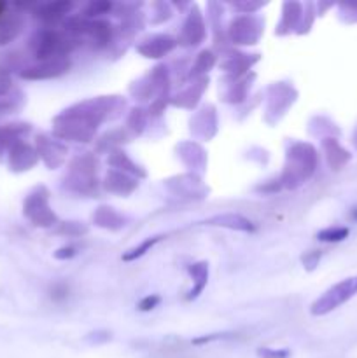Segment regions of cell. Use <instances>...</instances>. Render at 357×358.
Instances as JSON below:
<instances>
[{
	"label": "cell",
	"instance_id": "obj_1",
	"mask_svg": "<svg viewBox=\"0 0 357 358\" xmlns=\"http://www.w3.org/2000/svg\"><path fill=\"white\" fill-rule=\"evenodd\" d=\"M318 164V154L310 143H293L287 150V163L280 177V184L296 189L315 173Z\"/></svg>",
	"mask_w": 357,
	"mask_h": 358
},
{
	"label": "cell",
	"instance_id": "obj_2",
	"mask_svg": "<svg viewBox=\"0 0 357 358\" xmlns=\"http://www.w3.org/2000/svg\"><path fill=\"white\" fill-rule=\"evenodd\" d=\"M77 44L79 41L66 34L65 30L59 31L55 28H48V30L37 31L30 38V51L37 62H46V59L66 58Z\"/></svg>",
	"mask_w": 357,
	"mask_h": 358
},
{
	"label": "cell",
	"instance_id": "obj_3",
	"mask_svg": "<svg viewBox=\"0 0 357 358\" xmlns=\"http://www.w3.org/2000/svg\"><path fill=\"white\" fill-rule=\"evenodd\" d=\"M357 296V276H350V278L342 280L331 289L326 290L317 301H314L310 306V313L314 317H324L331 311L338 310L345 303H349L352 297Z\"/></svg>",
	"mask_w": 357,
	"mask_h": 358
},
{
	"label": "cell",
	"instance_id": "obj_4",
	"mask_svg": "<svg viewBox=\"0 0 357 358\" xmlns=\"http://www.w3.org/2000/svg\"><path fill=\"white\" fill-rule=\"evenodd\" d=\"M23 213L34 226L38 227H51L58 222L55 212L49 206V192L46 187H37L27 196Z\"/></svg>",
	"mask_w": 357,
	"mask_h": 358
},
{
	"label": "cell",
	"instance_id": "obj_5",
	"mask_svg": "<svg viewBox=\"0 0 357 358\" xmlns=\"http://www.w3.org/2000/svg\"><path fill=\"white\" fill-rule=\"evenodd\" d=\"M262 34V21L259 17L252 16V14H245V16L233 20L230 27V37L233 44L251 45L259 41Z\"/></svg>",
	"mask_w": 357,
	"mask_h": 358
},
{
	"label": "cell",
	"instance_id": "obj_6",
	"mask_svg": "<svg viewBox=\"0 0 357 358\" xmlns=\"http://www.w3.org/2000/svg\"><path fill=\"white\" fill-rule=\"evenodd\" d=\"M70 59L69 58H55L46 59V62H37L34 65L21 66L20 77L28 80H38V79H52V77H59L62 73L69 72Z\"/></svg>",
	"mask_w": 357,
	"mask_h": 358
},
{
	"label": "cell",
	"instance_id": "obj_7",
	"mask_svg": "<svg viewBox=\"0 0 357 358\" xmlns=\"http://www.w3.org/2000/svg\"><path fill=\"white\" fill-rule=\"evenodd\" d=\"M38 161L37 149H34L31 145H28L27 142H18L10 147V150L7 152V163H9V168L16 173H21V171H27L30 168H34Z\"/></svg>",
	"mask_w": 357,
	"mask_h": 358
},
{
	"label": "cell",
	"instance_id": "obj_8",
	"mask_svg": "<svg viewBox=\"0 0 357 358\" xmlns=\"http://www.w3.org/2000/svg\"><path fill=\"white\" fill-rule=\"evenodd\" d=\"M175 48H177V41L172 38L170 35H150L136 45V51L146 58L158 59L174 51Z\"/></svg>",
	"mask_w": 357,
	"mask_h": 358
},
{
	"label": "cell",
	"instance_id": "obj_9",
	"mask_svg": "<svg viewBox=\"0 0 357 358\" xmlns=\"http://www.w3.org/2000/svg\"><path fill=\"white\" fill-rule=\"evenodd\" d=\"M206 30H205V23H203V17L200 14V10L192 9L191 14L186 20L184 27H182L181 37L177 38V44L182 45H198L202 44L203 38H205Z\"/></svg>",
	"mask_w": 357,
	"mask_h": 358
},
{
	"label": "cell",
	"instance_id": "obj_10",
	"mask_svg": "<svg viewBox=\"0 0 357 358\" xmlns=\"http://www.w3.org/2000/svg\"><path fill=\"white\" fill-rule=\"evenodd\" d=\"M30 133V126L23 124V122H13V124H4L0 126V161L4 159L10 147L14 143L21 142L23 136Z\"/></svg>",
	"mask_w": 357,
	"mask_h": 358
},
{
	"label": "cell",
	"instance_id": "obj_11",
	"mask_svg": "<svg viewBox=\"0 0 357 358\" xmlns=\"http://www.w3.org/2000/svg\"><path fill=\"white\" fill-rule=\"evenodd\" d=\"M322 149H324L326 152V159H328L329 168L335 171L342 170V168L352 159V154L346 149H343L335 136H326V138L322 140Z\"/></svg>",
	"mask_w": 357,
	"mask_h": 358
},
{
	"label": "cell",
	"instance_id": "obj_12",
	"mask_svg": "<svg viewBox=\"0 0 357 358\" xmlns=\"http://www.w3.org/2000/svg\"><path fill=\"white\" fill-rule=\"evenodd\" d=\"M203 226H216V227H226V229L244 231V233H252L254 231V224L245 217L238 215V213H223V215H214L203 222Z\"/></svg>",
	"mask_w": 357,
	"mask_h": 358
},
{
	"label": "cell",
	"instance_id": "obj_13",
	"mask_svg": "<svg viewBox=\"0 0 357 358\" xmlns=\"http://www.w3.org/2000/svg\"><path fill=\"white\" fill-rule=\"evenodd\" d=\"M37 154L38 157L44 159V163L49 168H56L62 163V156L65 154V149L59 147V142H56V140L41 135L37 136Z\"/></svg>",
	"mask_w": 357,
	"mask_h": 358
},
{
	"label": "cell",
	"instance_id": "obj_14",
	"mask_svg": "<svg viewBox=\"0 0 357 358\" xmlns=\"http://www.w3.org/2000/svg\"><path fill=\"white\" fill-rule=\"evenodd\" d=\"M136 185H139V182L130 178L128 175L122 173V171L119 170L108 171L107 177H105V189H107L108 192H114V194H130Z\"/></svg>",
	"mask_w": 357,
	"mask_h": 358
},
{
	"label": "cell",
	"instance_id": "obj_15",
	"mask_svg": "<svg viewBox=\"0 0 357 358\" xmlns=\"http://www.w3.org/2000/svg\"><path fill=\"white\" fill-rule=\"evenodd\" d=\"M24 21L21 14H6L0 17V45L13 42L21 34Z\"/></svg>",
	"mask_w": 357,
	"mask_h": 358
},
{
	"label": "cell",
	"instance_id": "obj_16",
	"mask_svg": "<svg viewBox=\"0 0 357 358\" xmlns=\"http://www.w3.org/2000/svg\"><path fill=\"white\" fill-rule=\"evenodd\" d=\"M188 271L192 278V289L189 290V294L186 299L192 301V299H196V297H198L203 290H205L206 283H209V264L203 261L195 262V264L189 266Z\"/></svg>",
	"mask_w": 357,
	"mask_h": 358
},
{
	"label": "cell",
	"instance_id": "obj_17",
	"mask_svg": "<svg viewBox=\"0 0 357 358\" xmlns=\"http://www.w3.org/2000/svg\"><path fill=\"white\" fill-rule=\"evenodd\" d=\"M303 20V6L298 2H286L284 3V16L282 23L279 27V35L289 34L290 30L300 24V21Z\"/></svg>",
	"mask_w": 357,
	"mask_h": 358
},
{
	"label": "cell",
	"instance_id": "obj_18",
	"mask_svg": "<svg viewBox=\"0 0 357 358\" xmlns=\"http://www.w3.org/2000/svg\"><path fill=\"white\" fill-rule=\"evenodd\" d=\"M72 9V3L70 2H52V3H44V6H38L35 9V16L38 20L46 21V23H55L59 17L66 16Z\"/></svg>",
	"mask_w": 357,
	"mask_h": 358
},
{
	"label": "cell",
	"instance_id": "obj_19",
	"mask_svg": "<svg viewBox=\"0 0 357 358\" xmlns=\"http://www.w3.org/2000/svg\"><path fill=\"white\" fill-rule=\"evenodd\" d=\"M93 220L97 226L111 231H118L125 226V217H121L114 208H108V206H100L93 215Z\"/></svg>",
	"mask_w": 357,
	"mask_h": 358
},
{
	"label": "cell",
	"instance_id": "obj_20",
	"mask_svg": "<svg viewBox=\"0 0 357 358\" xmlns=\"http://www.w3.org/2000/svg\"><path fill=\"white\" fill-rule=\"evenodd\" d=\"M205 80L206 79H202L200 83L192 84L188 91L177 94V100H172V101H174L175 105H181V107H195L196 101L200 100V96H202L203 90H205V86H206Z\"/></svg>",
	"mask_w": 357,
	"mask_h": 358
},
{
	"label": "cell",
	"instance_id": "obj_21",
	"mask_svg": "<svg viewBox=\"0 0 357 358\" xmlns=\"http://www.w3.org/2000/svg\"><path fill=\"white\" fill-rule=\"evenodd\" d=\"M24 94L20 90H13L0 96V114H13L23 107Z\"/></svg>",
	"mask_w": 357,
	"mask_h": 358
},
{
	"label": "cell",
	"instance_id": "obj_22",
	"mask_svg": "<svg viewBox=\"0 0 357 358\" xmlns=\"http://www.w3.org/2000/svg\"><path fill=\"white\" fill-rule=\"evenodd\" d=\"M350 234V229L345 226H332L326 227V229L318 231L317 240L324 241V243H340V241L346 240Z\"/></svg>",
	"mask_w": 357,
	"mask_h": 358
},
{
	"label": "cell",
	"instance_id": "obj_23",
	"mask_svg": "<svg viewBox=\"0 0 357 358\" xmlns=\"http://www.w3.org/2000/svg\"><path fill=\"white\" fill-rule=\"evenodd\" d=\"M111 164L115 168V170L119 171H130V173H135V175H140V177H144V171H140V168L136 166L135 163H133L132 159H128V156H126L125 152H114L111 156Z\"/></svg>",
	"mask_w": 357,
	"mask_h": 358
},
{
	"label": "cell",
	"instance_id": "obj_24",
	"mask_svg": "<svg viewBox=\"0 0 357 358\" xmlns=\"http://www.w3.org/2000/svg\"><path fill=\"white\" fill-rule=\"evenodd\" d=\"M161 238H163V236L147 238V240H144L142 243L139 245V247L130 248V250L126 252L125 255H122V261H125V262H132V261H135V259L144 257V255H146L147 252H150V248H153L154 245L158 243V241H161Z\"/></svg>",
	"mask_w": 357,
	"mask_h": 358
},
{
	"label": "cell",
	"instance_id": "obj_25",
	"mask_svg": "<svg viewBox=\"0 0 357 358\" xmlns=\"http://www.w3.org/2000/svg\"><path fill=\"white\" fill-rule=\"evenodd\" d=\"M214 63H216V56H214L210 51H203L202 55L198 56V59H196L195 66H192V69H191V77L192 76L196 77V76H198V73L205 72V70H206V72H209V70L214 66Z\"/></svg>",
	"mask_w": 357,
	"mask_h": 358
},
{
	"label": "cell",
	"instance_id": "obj_26",
	"mask_svg": "<svg viewBox=\"0 0 357 358\" xmlns=\"http://www.w3.org/2000/svg\"><path fill=\"white\" fill-rule=\"evenodd\" d=\"M234 338H237L234 332H217V334H209V336H202V338L192 339V345L202 346V345H210V343H217V341H227V339H234Z\"/></svg>",
	"mask_w": 357,
	"mask_h": 358
},
{
	"label": "cell",
	"instance_id": "obj_27",
	"mask_svg": "<svg viewBox=\"0 0 357 358\" xmlns=\"http://www.w3.org/2000/svg\"><path fill=\"white\" fill-rule=\"evenodd\" d=\"M340 17L345 23H357V2H343L338 6Z\"/></svg>",
	"mask_w": 357,
	"mask_h": 358
},
{
	"label": "cell",
	"instance_id": "obj_28",
	"mask_svg": "<svg viewBox=\"0 0 357 358\" xmlns=\"http://www.w3.org/2000/svg\"><path fill=\"white\" fill-rule=\"evenodd\" d=\"M111 9H112L111 2H91L90 6L84 9L83 17H98L102 16V14H107Z\"/></svg>",
	"mask_w": 357,
	"mask_h": 358
},
{
	"label": "cell",
	"instance_id": "obj_29",
	"mask_svg": "<svg viewBox=\"0 0 357 358\" xmlns=\"http://www.w3.org/2000/svg\"><path fill=\"white\" fill-rule=\"evenodd\" d=\"M86 227L79 222H63L58 233L66 234V236H83V234H86Z\"/></svg>",
	"mask_w": 357,
	"mask_h": 358
},
{
	"label": "cell",
	"instance_id": "obj_30",
	"mask_svg": "<svg viewBox=\"0 0 357 358\" xmlns=\"http://www.w3.org/2000/svg\"><path fill=\"white\" fill-rule=\"evenodd\" d=\"M321 257H322L321 250H310V252H304V254L301 255V262H303L304 269L314 271V269L318 266V262H321Z\"/></svg>",
	"mask_w": 357,
	"mask_h": 358
},
{
	"label": "cell",
	"instance_id": "obj_31",
	"mask_svg": "<svg viewBox=\"0 0 357 358\" xmlns=\"http://www.w3.org/2000/svg\"><path fill=\"white\" fill-rule=\"evenodd\" d=\"M259 358H289L290 350L287 348H259L258 350Z\"/></svg>",
	"mask_w": 357,
	"mask_h": 358
},
{
	"label": "cell",
	"instance_id": "obj_32",
	"mask_svg": "<svg viewBox=\"0 0 357 358\" xmlns=\"http://www.w3.org/2000/svg\"><path fill=\"white\" fill-rule=\"evenodd\" d=\"M13 91V80H10V72L4 65H0V96Z\"/></svg>",
	"mask_w": 357,
	"mask_h": 358
},
{
	"label": "cell",
	"instance_id": "obj_33",
	"mask_svg": "<svg viewBox=\"0 0 357 358\" xmlns=\"http://www.w3.org/2000/svg\"><path fill=\"white\" fill-rule=\"evenodd\" d=\"M160 303H161V297L156 296V294H150V296H146L142 301H140L139 311H144V313H146V311L154 310Z\"/></svg>",
	"mask_w": 357,
	"mask_h": 358
},
{
	"label": "cell",
	"instance_id": "obj_34",
	"mask_svg": "<svg viewBox=\"0 0 357 358\" xmlns=\"http://www.w3.org/2000/svg\"><path fill=\"white\" fill-rule=\"evenodd\" d=\"M69 297V287L65 283H56L51 289V299L52 301H65Z\"/></svg>",
	"mask_w": 357,
	"mask_h": 358
},
{
	"label": "cell",
	"instance_id": "obj_35",
	"mask_svg": "<svg viewBox=\"0 0 357 358\" xmlns=\"http://www.w3.org/2000/svg\"><path fill=\"white\" fill-rule=\"evenodd\" d=\"M77 255V247H74V245H66V247H62L58 248V250L55 252V257L59 259V261H65V259H72Z\"/></svg>",
	"mask_w": 357,
	"mask_h": 358
},
{
	"label": "cell",
	"instance_id": "obj_36",
	"mask_svg": "<svg viewBox=\"0 0 357 358\" xmlns=\"http://www.w3.org/2000/svg\"><path fill=\"white\" fill-rule=\"evenodd\" d=\"M350 219L356 220V222H357V206H356V208L350 210Z\"/></svg>",
	"mask_w": 357,
	"mask_h": 358
},
{
	"label": "cell",
	"instance_id": "obj_37",
	"mask_svg": "<svg viewBox=\"0 0 357 358\" xmlns=\"http://www.w3.org/2000/svg\"><path fill=\"white\" fill-rule=\"evenodd\" d=\"M4 10H6V3H2V2H0V17L4 16Z\"/></svg>",
	"mask_w": 357,
	"mask_h": 358
},
{
	"label": "cell",
	"instance_id": "obj_38",
	"mask_svg": "<svg viewBox=\"0 0 357 358\" xmlns=\"http://www.w3.org/2000/svg\"><path fill=\"white\" fill-rule=\"evenodd\" d=\"M354 143H356V147H357V131H356V135H354Z\"/></svg>",
	"mask_w": 357,
	"mask_h": 358
}]
</instances>
